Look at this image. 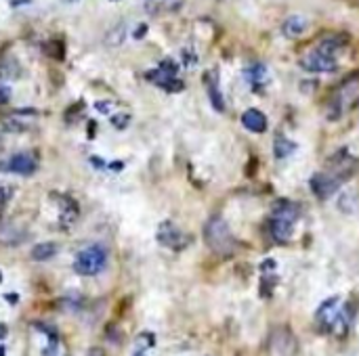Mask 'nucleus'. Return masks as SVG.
I'll list each match as a JSON object with an SVG mask.
<instances>
[{"mask_svg": "<svg viewBox=\"0 0 359 356\" xmlns=\"http://www.w3.org/2000/svg\"><path fill=\"white\" fill-rule=\"evenodd\" d=\"M355 105H359V71L349 74L343 82L338 84V88L332 94V99L328 103L326 118L338 120L343 118L347 111H351Z\"/></svg>", "mask_w": 359, "mask_h": 356, "instance_id": "f257e3e1", "label": "nucleus"}, {"mask_svg": "<svg viewBox=\"0 0 359 356\" xmlns=\"http://www.w3.org/2000/svg\"><path fill=\"white\" fill-rule=\"evenodd\" d=\"M204 241L218 256H231L238 247V241H235L231 228L223 216L208 218V222L204 224Z\"/></svg>", "mask_w": 359, "mask_h": 356, "instance_id": "f03ea898", "label": "nucleus"}, {"mask_svg": "<svg viewBox=\"0 0 359 356\" xmlns=\"http://www.w3.org/2000/svg\"><path fill=\"white\" fill-rule=\"evenodd\" d=\"M105 264H107V249L99 243H95L76 254L74 270L78 274H82V277H95V274H99L105 268Z\"/></svg>", "mask_w": 359, "mask_h": 356, "instance_id": "7ed1b4c3", "label": "nucleus"}, {"mask_svg": "<svg viewBox=\"0 0 359 356\" xmlns=\"http://www.w3.org/2000/svg\"><path fill=\"white\" fill-rule=\"evenodd\" d=\"M269 356H296V337L288 327H275L267 340Z\"/></svg>", "mask_w": 359, "mask_h": 356, "instance_id": "20e7f679", "label": "nucleus"}, {"mask_svg": "<svg viewBox=\"0 0 359 356\" xmlns=\"http://www.w3.org/2000/svg\"><path fill=\"white\" fill-rule=\"evenodd\" d=\"M326 166H328V172L330 174H334L340 182H345V180H349V178H351L357 172L359 162H357V159L351 153H349L347 147H343V149L336 151V153L328 159Z\"/></svg>", "mask_w": 359, "mask_h": 356, "instance_id": "39448f33", "label": "nucleus"}, {"mask_svg": "<svg viewBox=\"0 0 359 356\" xmlns=\"http://www.w3.org/2000/svg\"><path fill=\"white\" fill-rule=\"evenodd\" d=\"M299 65L305 71H311V74H328V71H334L338 67L336 57L328 55V52H321L319 48H313L309 52H305L301 57Z\"/></svg>", "mask_w": 359, "mask_h": 356, "instance_id": "423d86ee", "label": "nucleus"}, {"mask_svg": "<svg viewBox=\"0 0 359 356\" xmlns=\"http://www.w3.org/2000/svg\"><path fill=\"white\" fill-rule=\"evenodd\" d=\"M155 237H157V243L160 245L170 247V249H174V252H179V249H183L189 243V237H185V233H183V230L170 220L160 222Z\"/></svg>", "mask_w": 359, "mask_h": 356, "instance_id": "0eeeda50", "label": "nucleus"}, {"mask_svg": "<svg viewBox=\"0 0 359 356\" xmlns=\"http://www.w3.org/2000/svg\"><path fill=\"white\" fill-rule=\"evenodd\" d=\"M340 184H343V182H340L334 174H330L326 170V172H317V174L311 176L309 189H311V193L317 199H328V197H332V195L340 189Z\"/></svg>", "mask_w": 359, "mask_h": 356, "instance_id": "6e6552de", "label": "nucleus"}, {"mask_svg": "<svg viewBox=\"0 0 359 356\" xmlns=\"http://www.w3.org/2000/svg\"><path fill=\"white\" fill-rule=\"evenodd\" d=\"M36 159L30 153H15L6 159V162H0V172H11V174H21V176H30L36 172Z\"/></svg>", "mask_w": 359, "mask_h": 356, "instance_id": "1a4fd4ad", "label": "nucleus"}, {"mask_svg": "<svg viewBox=\"0 0 359 356\" xmlns=\"http://www.w3.org/2000/svg\"><path fill=\"white\" fill-rule=\"evenodd\" d=\"M338 302H340V298L334 296V298L326 300L317 308V312H315V320H317V325L321 327V331H332V329H334V323L338 320V314H340Z\"/></svg>", "mask_w": 359, "mask_h": 356, "instance_id": "9d476101", "label": "nucleus"}, {"mask_svg": "<svg viewBox=\"0 0 359 356\" xmlns=\"http://www.w3.org/2000/svg\"><path fill=\"white\" fill-rule=\"evenodd\" d=\"M145 78L150 80L152 84L160 86L162 90H166V92H181L183 88H185V82H183V80H179L177 76L164 74L162 69H152V71H147Z\"/></svg>", "mask_w": 359, "mask_h": 356, "instance_id": "9b49d317", "label": "nucleus"}, {"mask_svg": "<svg viewBox=\"0 0 359 356\" xmlns=\"http://www.w3.org/2000/svg\"><path fill=\"white\" fill-rule=\"evenodd\" d=\"M204 84H206V90H208V96H210V103L216 111H225V101H223V92L218 88V71L212 69V71H206L204 74Z\"/></svg>", "mask_w": 359, "mask_h": 356, "instance_id": "f8f14e48", "label": "nucleus"}, {"mask_svg": "<svg viewBox=\"0 0 359 356\" xmlns=\"http://www.w3.org/2000/svg\"><path fill=\"white\" fill-rule=\"evenodd\" d=\"M242 126L255 132V134H262V132L267 130V115L262 113L260 109H246L242 113Z\"/></svg>", "mask_w": 359, "mask_h": 356, "instance_id": "ddd939ff", "label": "nucleus"}, {"mask_svg": "<svg viewBox=\"0 0 359 356\" xmlns=\"http://www.w3.org/2000/svg\"><path fill=\"white\" fill-rule=\"evenodd\" d=\"M271 216H277V218H284V220H290V222H299L301 218V206L294 203L290 199H277L271 208Z\"/></svg>", "mask_w": 359, "mask_h": 356, "instance_id": "4468645a", "label": "nucleus"}, {"mask_svg": "<svg viewBox=\"0 0 359 356\" xmlns=\"http://www.w3.org/2000/svg\"><path fill=\"white\" fill-rule=\"evenodd\" d=\"M292 230H294V222L284 220V218H277V216H271L269 218V233H271V237H273V241L286 243L288 239L292 237Z\"/></svg>", "mask_w": 359, "mask_h": 356, "instance_id": "2eb2a0df", "label": "nucleus"}, {"mask_svg": "<svg viewBox=\"0 0 359 356\" xmlns=\"http://www.w3.org/2000/svg\"><path fill=\"white\" fill-rule=\"evenodd\" d=\"M57 203H59V222H61V226H72L78 220V216H80V208H78V203L72 197H61V199H57Z\"/></svg>", "mask_w": 359, "mask_h": 356, "instance_id": "dca6fc26", "label": "nucleus"}, {"mask_svg": "<svg viewBox=\"0 0 359 356\" xmlns=\"http://www.w3.org/2000/svg\"><path fill=\"white\" fill-rule=\"evenodd\" d=\"M307 28H309V21L305 19L303 15H290L282 23V34L286 38H299V36H303L307 32Z\"/></svg>", "mask_w": 359, "mask_h": 356, "instance_id": "f3484780", "label": "nucleus"}, {"mask_svg": "<svg viewBox=\"0 0 359 356\" xmlns=\"http://www.w3.org/2000/svg\"><path fill=\"white\" fill-rule=\"evenodd\" d=\"M347 42H349V36L347 34H328L326 38H323L317 44V48L321 52H328V55H336L340 48L347 46Z\"/></svg>", "mask_w": 359, "mask_h": 356, "instance_id": "a211bd4d", "label": "nucleus"}, {"mask_svg": "<svg viewBox=\"0 0 359 356\" xmlns=\"http://www.w3.org/2000/svg\"><path fill=\"white\" fill-rule=\"evenodd\" d=\"M25 235L23 230H19L15 224H4L0 226V243L4 245H17V243H23L25 241Z\"/></svg>", "mask_w": 359, "mask_h": 356, "instance_id": "6ab92c4d", "label": "nucleus"}, {"mask_svg": "<svg viewBox=\"0 0 359 356\" xmlns=\"http://www.w3.org/2000/svg\"><path fill=\"white\" fill-rule=\"evenodd\" d=\"M59 252L57 243H51V241H45V243H36L32 249V260L36 262H47L51 258H55Z\"/></svg>", "mask_w": 359, "mask_h": 356, "instance_id": "aec40b11", "label": "nucleus"}, {"mask_svg": "<svg viewBox=\"0 0 359 356\" xmlns=\"http://www.w3.org/2000/svg\"><path fill=\"white\" fill-rule=\"evenodd\" d=\"M296 151V142H292L290 138H286L284 134H277L273 140V155L277 159H286L288 155H292Z\"/></svg>", "mask_w": 359, "mask_h": 356, "instance_id": "412c9836", "label": "nucleus"}, {"mask_svg": "<svg viewBox=\"0 0 359 356\" xmlns=\"http://www.w3.org/2000/svg\"><path fill=\"white\" fill-rule=\"evenodd\" d=\"M265 76H267V67L262 65V63H255L252 67L246 69V78L250 80V84L262 82V80H265Z\"/></svg>", "mask_w": 359, "mask_h": 356, "instance_id": "4be33fe9", "label": "nucleus"}, {"mask_svg": "<svg viewBox=\"0 0 359 356\" xmlns=\"http://www.w3.org/2000/svg\"><path fill=\"white\" fill-rule=\"evenodd\" d=\"M277 285V277L275 274H262V279H260V296L262 298H271V291H273V287Z\"/></svg>", "mask_w": 359, "mask_h": 356, "instance_id": "5701e85b", "label": "nucleus"}, {"mask_svg": "<svg viewBox=\"0 0 359 356\" xmlns=\"http://www.w3.org/2000/svg\"><path fill=\"white\" fill-rule=\"evenodd\" d=\"M2 126H4L6 132H17V134H21V132L28 130V126H25L23 122L17 120V115H13V118H6V120L2 122Z\"/></svg>", "mask_w": 359, "mask_h": 356, "instance_id": "b1692460", "label": "nucleus"}, {"mask_svg": "<svg viewBox=\"0 0 359 356\" xmlns=\"http://www.w3.org/2000/svg\"><path fill=\"white\" fill-rule=\"evenodd\" d=\"M47 52L52 57V59H57L61 61L65 57V50H63V42H59V40H51L49 42V46H47Z\"/></svg>", "mask_w": 359, "mask_h": 356, "instance_id": "393cba45", "label": "nucleus"}, {"mask_svg": "<svg viewBox=\"0 0 359 356\" xmlns=\"http://www.w3.org/2000/svg\"><path fill=\"white\" fill-rule=\"evenodd\" d=\"M34 327H36L38 331H42L45 335H49L51 344H59V335H57V329L52 327V325H47V323H34Z\"/></svg>", "mask_w": 359, "mask_h": 356, "instance_id": "a878e982", "label": "nucleus"}, {"mask_svg": "<svg viewBox=\"0 0 359 356\" xmlns=\"http://www.w3.org/2000/svg\"><path fill=\"white\" fill-rule=\"evenodd\" d=\"M157 69H162L164 74H168V76H177L179 74V63L174 59H162L160 61V65H157Z\"/></svg>", "mask_w": 359, "mask_h": 356, "instance_id": "bb28decb", "label": "nucleus"}, {"mask_svg": "<svg viewBox=\"0 0 359 356\" xmlns=\"http://www.w3.org/2000/svg\"><path fill=\"white\" fill-rule=\"evenodd\" d=\"M130 124V115L128 113H118V115H111V126L118 128V130H126Z\"/></svg>", "mask_w": 359, "mask_h": 356, "instance_id": "cd10ccee", "label": "nucleus"}, {"mask_svg": "<svg viewBox=\"0 0 359 356\" xmlns=\"http://www.w3.org/2000/svg\"><path fill=\"white\" fill-rule=\"evenodd\" d=\"M139 344H141V348H139V350L154 348V346H155V335L150 333V331H143L141 335H139Z\"/></svg>", "mask_w": 359, "mask_h": 356, "instance_id": "c85d7f7f", "label": "nucleus"}, {"mask_svg": "<svg viewBox=\"0 0 359 356\" xmlns=\"http://www.w3.org/2000/svg\"><path fill=\"white\" fill-rule=\"evenodd\" d=\"M8 101H11V88L0 82V105H6Z\"/></svg>", "mask_w": 359, "mask_h": 356, "instance_id": "c756f323", "label": "nucleus"}, {"mask_svg": "<svg viewBox=\"0 0 359 356\" xmlns=\"http://www.w3.org/2000/svg\"><path fill=\"white\" fill-rule=\"evenodd\" d=\"M105 335H107V340H109L111 344H120V340H122L120 331H116V327H113V325L107 327V333H105Z\"/></svg>", "mask_w": 359, "mask_h": 356, "instance_id": "7c9ffc66", "label": "nucleus"}, {"mask_svg": "<svg viewBox=\"0 0 359 356\" xmlns=\"http://www.w3.org/2000/svg\"><path fill=\"white\" fill-rule=\"evenodd\" d=\"M89 162H91L95 168H97V170H103V168H107V162H105L103 157H97V155H93V157L89 159Z\"/></svg>", "mask_w": 359, "mask_h": 356, "instance_id": "2f4dec72", "label": "nucleus"}, {"mask_svg": "<svg viewBox=\"0 0 359 356\" xmlns=\"http://www.w3.org/2000/svg\"><path fill=\"white\" fill-rule=\"evenodd\" d=\"M145 34H147V23H139V28L133 32L135 40H141V38H145Z\"/></svg>", "mask_w": 359, "mask_h": 356, "instance_id": "473e14b6", "label": "nucleus"}, {"mask_svg": "<svg viewBox=\"0 0 359 356\" xmlns=\"http://www.w3.org/2000/svg\"><path fill=\"white\" fill-rule=\"evenodd\" d=\"M109 107H111V103H107V101H97L95 103V109H97L99 113H105V115L109 113Z\"/></svg>", "mask_w": 359, "mask_h": 356, "instance_id": "72a5a7b5", "label": "nucleus"}, {"mask_svg": "<svg viewBox=\"0 0 359 356\" xmlns=\"http://www.w3.org/2000/svg\"><path fill=\"white\" fill-rule=\"evenodd\" d=\"M275 266H277L275 260H265V262L260 264V272H269V270H273Z\"/></svg>", "mask_w": 359, "mask_h": 356, "instance_id": "f704fd0d", "label": "nucleus"}, {"mask_svg": "<svg viewBox=\"0 0 359 356\" xmlns=\"http://www.w3.org/2000/svg\"><path fill=\"white\" fill-rule=\"evenodd\" d=\"M57 346H59V344H51L49 348L42 350V356H57Z\"/></svg>", "mask_w": 359, "mask_h": 356, "instance_id": "c9c22d12", "label": "nucleus"}, {"mask_svg": "<svg viewBox=\"0 0 359 356\" xmlns=\"http://www.w3.org/2000/svg\"><path fill=\"white\" fill-rule=\"evenodd\" d=\"M109 170H113V172L124 170V162H122V159H118V162H111V164H109Z\"/></svg>", "mask_w": 359, "mask_h": 356, "instance_id": "e433bc0d", "label": "nucleus"}, {"mask_svg": "<svg viewBox=\"0 0 359 356\" xmlns=\"http://www.w3.org/2000/svg\"><path fill=\"white\" fill-rule=\"evenodd\" d=\"M4 300H6L11 306H15L17 302H19V296H17V293H6V296H4Z\"/></svg>", "mask_w": 359, "mask_h": 356, "instance_id": "4c0bfd02", "label": "nucleus"}, {"mask_svg": "<svg viewBox=\"0 0 359 356\" xmlns=\"http://www.w3.org/2000/svg\"><path fill=\"white\" fill-rule=\"evenodd\" d=\"M6 335H8V327L4 323H0V340H4Z\"/></svg>", "mask_w": 359, "mask_h": 356, "instance_id": "58836bf2", "label": "nucleus"}, {"mask_svg": "<svg viewBox=\"0 0 359 356\" xmlns=\"http://www.w3.org/2000/svg\"><path fill=\"white\" fill-rule=\"evenodd\" d=\"M11 2V6H21V4H30L32 0H8Z\"/></svg>", "mask_w": 359, "mask_h": 356, "instance_id": "ea45409f", "label": "nucleus"}, {"mask_svg": "<svg viewBox=\"0 0 359 356\" xmlns=\"http://www.w3.org/2000/svg\"><path fill=\"white\" fill-rule=\"evenodd\" d=\"M89 356H105V352L101 348H91L89 350Z\"/></svg>", "mask_w": 359, "mask_h": 356, "instance_id": "a19ab883", "label": "nucleus"}, {"mask_svg": "<svg viewBox=\"0 0 359 356\" xmlns=\"http://www.w3.org/2000/svg\"><path fill=\"white\" fill-rule=\"evenodd\" d=\"M95 128H97V124H95V122H89V138L95 136Z\"/></svg>", "mask_w": 359, "mask_h": 356, "instance_id": "79ce46f5", "label": "nucleus"}, {"mask_svg": "<svg viewBox=\"0 0 359 356\" xmlns=\"http://www.w3.org/2000/svg\"><path fill=\"white\" fill-rule=\"evenodd\" d=\"M4 201H6V191L2 189V186H0V206H2Z\"/></svg>", "mask_w": 359, "mask_h": 356, "instance_id": "37998d69", "label": "nucleus"}, {"mask_svg": "<svg viewBox=\"0 0 359 356\" xmlns=\"http://www.w3.org/2000/svg\"><path fill=\"white\" fill-rule=\"evenodd\" d=\"M0 356H6V348H4L2 344H0Z\"/></svg>", "mask_w": 359, "mask_h": 356, "instance_id": "c03bdc74", "label": "nucleus"}, {"mask_svg": "<svg viewBox=\"0 0 359 356\" xmlns=\"http://www.w3.org/2000/svg\"><path fill=\"white\" fill-rule=\"evenodd\" d=\"M0 283H2V272H0Z\"/></svg>", "mask_w": 359, "mask_h": 356, "instance_id": "a18cd8bd", "label": "nucleus"}, {"mask_svg": "<svg viewBox=\"0 0 359 356\" xmlns=\"http://www.w3.org/2000/svg\"><path fill=\"white\" fill-rule=\"evenodd\" d=\"M67 2H76V0H67Z\"/></svg>", "mask_w": 359, "mask_h": 356, "instance_id": "49530a36", "label": "nucleus"}, {"mask_svg": "<svg viewBox=\"0 0 359 356\" xmlns=\"http://www.w3.org/2000/svg\"><path fill=\"white\" fill-rule=\"evenodd\" d=\"M0 140H2V138H0Z\"/></svg>", "mask_w": 359, "mask_h": 356, "instance_id": "de8ad7c7", "label": "nucleus"}, {"mask_svg": "<svg viewBox=\"0 0 359 356\" xmlns=\"http://www.w3.org/2000/svg\"><path fill=\"white\" fill-rule=\"evenodd\" d=\"M238 356H240V354H238Z\"/></svg>", "mask_w": 359, "mask_h": 356, "instance_id": "09e8293b", "label": "nucleus"}]
</instances>
